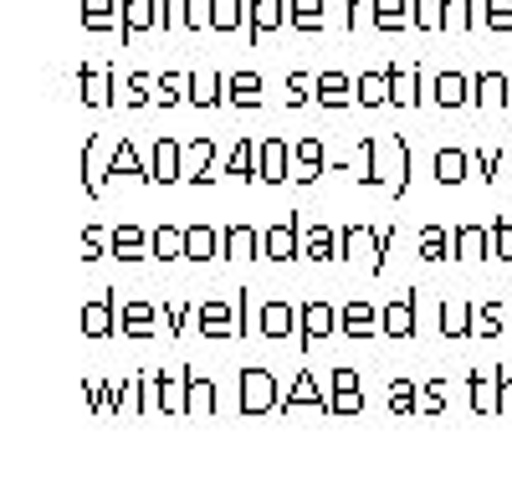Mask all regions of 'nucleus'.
<instances>
[]
</instances>
